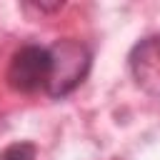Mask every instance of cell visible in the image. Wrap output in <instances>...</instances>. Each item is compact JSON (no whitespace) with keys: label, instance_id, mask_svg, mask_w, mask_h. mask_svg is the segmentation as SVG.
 <instances>
[{"label":"cell","instance_id":"cell-1","mask_svg":"<svg viewBox=\"0 0 160 160\" xmlns=\"http://www.w3.org/2000/svg\"><path fill=\"white\" fill-rule=\"evenodd\" d=\"M50 58H52V72L45 90L52 98H65L85 80L90 70V52L78 40H58L50 48Z\"/></svg>","mask_w":160,"mask_h":160},{"label":"cell","instance_id":"cell-2","mask_svg":"<svg viewBox=\"0 0 160 160\" xmlns=\"http://www.w3.org/2000/svg\"><path fill=\"white\" fill-rule=\"evenodd\" d=\"M52 72V58L50 48L40 45H22L8 68V82L18 92H35L40 88H48Z\"/></svg>","mask_w":160,"mask_h":160},{"label":"cell","instance_id":"cell-3","mask_svg":"<svg viewBox=\"0 0 160 160\" xmlns=\"http://www.w3.org/2000/svg\"><path fill=\"white\" fill-rule=\"evenodd\" d=\"M130 70L145 92L160 98V35H150L132 48Z\"/></svg>","mask_w":160,"mask_h":160},{"label":"cell","instance_id":"cell-4","mask_svg":"<svg viewBox=\"0 0 160 160\" xmlns=\"http://www.w3.org/2000/svg\"><path fill=\"white\" fill-rule=\"evenodd\" d=\"M0 160H35V148L30 142H12L0 152Z\"/></svg>","mask_w":160,"mask_h":160}]
</instances>
